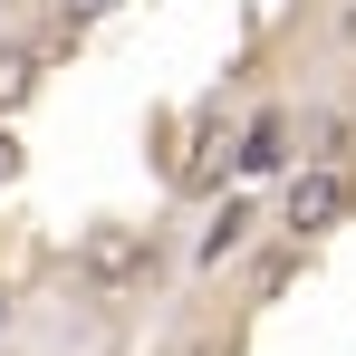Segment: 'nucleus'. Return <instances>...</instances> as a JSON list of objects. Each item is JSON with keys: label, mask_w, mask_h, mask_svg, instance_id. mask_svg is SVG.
Segmentation results:
<instances>
[{"label": "nucleus", "mask_w": 356, "mask_h": 356, "mask_svg": "<svg viewBox=\"0 0 356 356\" xmlns=\"http://www.w3.org/2000/svg\"><path fill=\"white\" fill-rule=\"evenodd\" d=\"M347 212H356V174H347V164H318V174H298V183H289V232H298V241L337 232Z\"/></svg>", "instance_id": "1"}, {"label": "nucleus", "mask_w": 356, "mask_h": 356, "mask_svg": "<svg viewBox=\"0 0 356 356\" xmlns=\"http://www.w3.org/2000/svg\"><path fill=\"white\" fill-rule=\"evenodd\" d=\"M241 174L260 183V174H280V164H289V116H280V106H260V116H250V135H241V154H232Z\"/></svg>", "instance_id": "2"}, {"label": "nucleus", "mask_w": 356, "mask_h": 356, "mask_svg": "<svg viewBox=\"0 0 356 356\" xmlns=\"http://www.w3.org/2000/svg\"><path fill=\"white\" fill-rule=\"evenodd\" d=\"M39 97V49H0V125Z\"/></svg>", "instance_id": "3"}, {"label": "nucleus", "mask_w": 356, "mask_h": 356, "mask_svg": "<svg viewBox=\"0 0 356 356\" xmlns=\"http://www.w3.org/2000/svg\"><path fill=\"white\" fill-rule=\"evenodd\" d=\"M87 270H97V280H135V270H145V241H125V232L87 241Z\"/></svg>", "instance_id": "4"}, {"label": "nucleus", "mask_w": 356, "mask_h": 356, "mask_svg": "<svg viewBox=\"0 0 356 356\" xmlns=\"http://www.w3.org/2000/svg\"><path fill=\"white\" fill-rule=\"evenodd\" d=\"M241 232H250V212H241V202H222V212H212V232H202V260L241 250Z\"/></svg>", "instance_id": "5"}, {"label": "nucleus", "mask_w": 356, "mask_h": 356, "mask_svg": "<svg viewBox=\"0 0 356 356\" xmlns=\"http://www.w3.org/2000/svg\"><path fill=\"white\" fill-rule=\"evenodd\" d=\"M58 10H67V29H87V19H106L116 0H58Z\"/></svg>", "instance_id": "6"}, {"label": "nucleus", "mask_w": 356, "mask_h": 356, "mask_svg": "<svg viewBox=\"0 0 356 356\" xmlns=\"http://www.w3.org/2000/svg\"><path fill=\"white\" fill-rule=\"evenodd\" d=\"M0 183H19V135L0 125Z\"/></svg>", "instance_id": "7"}, {"label": "nucleus", "mask_w": 356, "mask_h": 356, "mask_svg": "<svg viewBox=\"0 0 356 356\" xmlns=\"http://www.w3.org/2000/svg\"><path fill=\"white\" fill-rule=\"evenodd\" d=\"M0 337H10V289H0Z\"/></svg>", "instance_id": "8"}]
</instances>
